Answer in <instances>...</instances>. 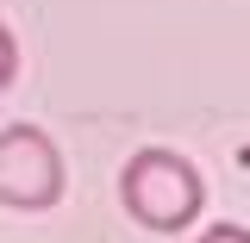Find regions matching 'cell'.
Instances as JSON below:
<instances>
[{
    "mask_svg": "<svg viewBox=\"0 0 250 243\" xmlns=\"http://www.w3.org/2000/svg\"><path fill=\"white\" fill-rule=\"evenodd\" d=\"M13 75H19V37H13V31L0 25V88H6Z\"/></svg>",
    "mask_w": 250,
    "mask_h": 243,
    "instance_id": "obj_3",
    "label": "cell"
},
{
    "mask_svg": "<svg viewBox=\"0 0 250 243\" xmlns=\"http://www.w3.org/2000/svg\"><path fill=\"white\" fill-rule=\"evenodd\" d=\"M200 243H250L244 224H213V231H200Z\"/></svg>",
    "mask_w": 250,
    "mask_h": 243,
    "instance_id": "obj_4",
    "label": "cell"
},
{
    "mask_svg": "<svg viewBox=\"0 0 250 243\" xmlns=\"http://www.w3.org/2000/svg\"><path fill=\"white\" fill-rule=\"evenodd\" d=\"M62 200V150L38 125H6L0 131V206L13 212H44Z\"/></svg>",
    "mask_w": 250,
    "mask_h": 243,
    "instance_id": "obj_2",
    "label": "cell"
},
{
    "mask_svg": "<svg viewBox=\"0 0 250 243\" xmlns=\"http://www.w3.org/2000/svg\"><path fill=\"white\" fill-rule=\"evenodd\" d=\"M119 200H125V212L138 218L144 231H188L200 218V206H207V181H200V168L188 156L150 144V150L125 156Z\"/></svg>",
    "mask_w": 250,
    "mask_h": 243,
    "instance_id": "obj_1",
    "label": "cell"
}]
</instances>
